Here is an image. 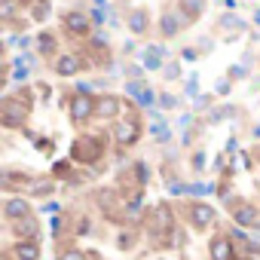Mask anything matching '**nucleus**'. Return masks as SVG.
Wrapping results in <instances>:
<instances>
[{"instance_id": "39448f33", "label": "nucleus", "mask_w": 260, "mask_h": 260, "mask_svg": "<svg viewBox=\"0 0 260 260\" xmlns=\"http://www.w3.org/2000/svg\"><path fill=\"white\" fill-rule=\"evenodd\" d=\"M190 220H193V226H196V230H205V226L214 220V208H211V205H205V202H196V205L190 208Z\"/></svg>"}, {"instance_id": "a878e982", "label": "nucleus", "mask_w": 260, "mask_h": 260, "mask_svg": "<svg viewBox=\"0 0 260 260\" xmlns=\"http://www.w3.org/2000/svg\"><path fill=\"white\" fill-rule=\"evenodd\" d=\"M132 242H135L132 233H122V236H119V248H132Z\"/></svg>"}, {"instance_id": "cd10ccee", "label": "nucleus", "mask_w": 260, "mask_h": 260, "mask_svg": "<svg viewBox=\"0 0 260 260\" xmlns=\"http://www.w3.org/2000/svg\"><path fill=\"white\" fill-rule=\"evenodd\" d=\"M162 107H178V98H172V95H162V101H159Z\"/></svg>"}, {"instance_id": "9d476101", "label": "nucleus", "mask_w": 260, "mask_h": 260, "mask_svg": "<svg viewBox=\"0 0 260 260\" xmlns=\"http://www.w3.org/2000/svg\"><path fill=\"white\" fill-rule=\"evenodd\" d=\"M205 10V0H181V13H184V22H193L199 19Z\"/></svg>"}, {"instance_id": "0eeeda50", "label": "nucleus", "mask_w": 260, "mask_h": 260, "mask_svg": "<svg viewBox=\"0 0 260 260\" xmlns=\"http://www.w3.org/2000/svg\"><path fill=\"white\" fill-rule=\"evenodd\" d=\"M211 260H233V242L223 239V236H217L211 242Z\"/></svg>"}, {"instance_id": "2eb2a0df", "label": "nucleus", "mask_w": 260, "mask_h": 260, "mask_svg": "<svg viewBox=\"0 0 260 260\" xmlns=\"http://www.w3.org/2000/svg\"><path fill=\"white\" fill-rule=\"evenodd\" d=\"M153 230H156V233H159V230H172V214H169L166 205H156V208H153Z\"/></svg>"}, {"instance_id": "6ab92c4d", "label": "nucleus", "mask_w": 260, "mask_h": 260, "mask_svg": "<svg viewBox=\"0 0 260 260\" xmlns=\"http://www.w3.org/2000/svg\"><path fill=\"white\" fill-rule=\"evenodd\" d=\"M0 16L10 22V19L16 16V0H4V4H0Z\"/></svg>"}, {"instance_id": "1a4fd4ad", "label": "nucleus", "mask_w": 260, "mask_h": 260, "mask_svg": "<svg viewBox=\"0 0 260 260\" xmlns=\"http://www.w3.org/2000/svg\"><path fill=\"white\" fill-rule=\"evenodd\" d=\"M147 25H150L147 10H132V16H128V28H132V34H144Z\"/></svg>"}, {"instance_id": "f3484780", "label": "nucleus", "mask_w": 260, "mask_h": 260, "mask_svg": "<svg viewBox=\"0 0 260 260\" xmlns=\"http://www.w3.org/2000/svg\"><path fill=\"white\" fill-rule=\"evenodd\" d=\"M16 233H19V236H28V239L34 242V236H37V220H31V217L16 220Z\"/></svg>"}, {"instance_id": "2f4dec72", "label": "nucleus", "mask_w": 260, "mask_h": 260, "mask_svg": "<svg viewBox=\"0 0 260 260\" xmlns=\"http://www.w3.org/2000/svg\"><path fill=\"white\" fill-rule=\"evenodd\" d=\"M257 22H260V13H257Z\"/></svg>"}, {"instance_id": "aec40b11", "label": "nucleus", "mask_w": 260, "mask_h": 260, "mask_svg": "<svg viewBox=\"0 0 260 260\" xmlns=\"http://www.w3.org/2000/svg\"><path fill=\"white\" fill-rule=\"evenodd\" d=\"M52 49H55V37H52V34H40V52L49 55Z\"/></svg>"}, {"instance_id": "c756f323", "label": "nucleus", "mask_w": 260, "mask_h": 260, "mask_svg": "<svg viewBox=\"0 0 260 260\" xmlns=\"http://www.w3.org/2000/svg\"><path fill=\"white\" fill-rule=\"evenodd\" d=\"M230 77H233V80H239V77H245V71H242L239 64H233V68H230Z\"/></svg>"}, {"instance_id": "393cba45", "label": "nucleus", "mask_w": 260, "mask_h": 260, "mask_svg": "<svg viewBox=\"0 0 260 260\" xmlns=\"http://www.w3.org/2000/svg\"><path fill=\"white\" fill-rule=\"evenodd\" d=\"M153 98H156V95H153V89H150V86H147V89H144V92H141V98H138V101H141V104H144V107H147V104H153Z\"/></svg>"}, {"instance_id": "a211bd4d", "label": "nucleus", "mask_w": 260, "mask_h": 260, "mask_svg": "<svg viewBox=\"0 0 260 260\" xmlns=\"http://www.w3.org/2000/svg\"><path fill=\"white\" fill-rule=\"evenodd\" d=\"M144 64H147L150 71H156V68L162 64V49H159V46H150V49L144 52Z\"/></svg>"}, {"instance_id": "20e7f679", "label": "nucleus", "mask_w": 260, "mask_h": 260, "mask_svg": "<svg viewBox=\"0 0 260 260\" xmlns=\"http://www.w3.org/2000/svg\"><path fill=\"white\" fill-rule=\"evenodd\" d=\"M138 138H141V122L138 119H122V122H116V141L122 147L135 144Z\"/></svg>"}, {"instance_id": "412c9836", "label": "nucleus", "mask_w": 260, "mask_h": 260, "mask_svg": "<svg viewBox=\"0 0 260 260\" xmlns=\"http://www.w3.org/2000/svg\"><path fill=\"white\" fill-rule=\"evenodd\" d=\"M220 25L230 28V31H239V28H242V22H239L236 16H220Z\"/></svg>"}, {"instance_id": "bb28decb", "label": "nucleus", "mask_w": 260, "mask_h": 260, "mask_svg": "<svg viewBox=\"0 0 260 260\" xmlns=\"http://www.w3.org/2000/svg\"><path fill=\"white\" fill-rule=\"evenodd\" d=\"M166 77H169V80H178V77H181V68H178V64H169V68H166Z\"/></svg>"}, {"instance_id": "f8f14e48", "label": "nucleus", "mask_w": 260, "mask_h": 260, "mask_svg": "<svg viewBox=\"0 0 260 260\" xmlns=\"http://www.w3.org/2000/svg\"><path fill=\"white\" fill-rule=\"evenodd\" d=\"M4 211H7L10 220H25V217H28V202H25V199H10Z\"/></svg>"}, {"instance_id": "423d86ee", "label": "nucleus", "mask_w": 260, "mask_h": 260, "mask_svg": "<svg viewBox=\"0 0 260 260\" xmlns=\"http://www.w3.org/2000/svg\"><path fill=\"white\" fill-rule=\"evenodd\" d=\"M95 113H98L101 119L116 116V113H119V98H116V95H101L98 104H95Z\"/></svg>"}, {"instance_id": "f257e3e1", "label": "nucleus", "mask_w": 260, "mask_h": 260, "mask_svg": "<svg viewBox=\"0 0 260 260\" xmlns=\"http://www.w3.org/2000/svg\"><path fill=\"white\" fill-rule=\"evenodd\" d=\"M28 110H31V101H28V92H19V95H10V98L4 101V125H10V128H16V125H22V122H25V116H28Z\"/></svg>"}, {"instance_id": "4468645a", "label": "nucleus", "mask_w": 260, "mask_h": 260, "mask_svg": "<svg viewBox=\"0 0 260 260\" xmlns=\"http://www.w3.org/2000/svg\"><path fill=\"white\" fill-rule=\"evenodd\" d=\"M80 71V61L74 58V55H61L58 61H55V74H61V77H74Z\"/></svg>"}, {"instance_id": "7c9ffc66", "label": "nucleus", "mask_w": 260, "mask_h": 260, "mask_svg": "<svg viewBox=\"0 0 260 260\" xmlns=\"http://www.w3.org/2000/svg\"><path fill=\"white\" fill-rule=\"evenodd\" d=\"M95 4H104V0H95Z\"/></svg>"}, {"instance_id": "6e6552de", "label": "nucleus", "mask_w": 260, "mask_h": 260, "mask_svg": "<svg viewBox=\"0 0 260 260\" xmlns=\"http://www.w3.org/2000/svg\"><path fill=\"white\" fill-rule=\"evenodd\" d=\"M181 28H184V25H181V19H178L172 10H166V13H162V28H159V31H162V37H175V34H181Z\"/></svg>"}, {"instance_id": "5701e85b", "label": "nucleus", "mask_w": 260, "mask_h": 260, "mask_svg": "<svg viewBox=\"0 0 260 260\" xmlns=\"http://www.w3.org/2000/svg\"><path fill=\"white\" fill-rule=\"evenodd\" d=\"M37 196H46V193H52V184L49 181H34V187H31Z\"/></svg>"}, {"instance_id": "7ed1b4c3", "label": "nucleus", "mask_w": 260, "mask_h": 260, "mask_svg": "<svg viewBox=\"0 0 260 260\" xmlns=\"http://www.w3.org/2000/svg\"><path fill=\"white\" fill-rule=\"evenodd\" d=\"M95 104H98V98H92V95H74L71 98V119L74 122H86L92 113H95Z\"/></svg>"}, {"instance_id": "ddd939ff", "label": "nucleus", "mask_w": 260, "mask_h": 260, "mask_svg": "<svg viewBox=\"0 0 260 260\" xmlns=\"http://www.w3.org/2000/svg\"><path fill=\"white\" fill-rule=\"evenodd\" d=\"M257 220H260V214H257L254 205H239V208H236V223H242V226H254Z\"/></svg>"}, {"instance_id": "dca6fc26", "label": "nucleus", "mask_w": 260, "mask_h": 260, "mask_svg": "<svg viewBox=\"0 0 260 260\" xmlns=\"http://www.w3.org/2000/svg\"><path fill=\"white\" fill-rule=\"evenodd\" d=\"M16 257H19V260H37V257H40L37 242H25V239H22V242L16 245Z\"/></svg>"}, {"instance_id": "9b49d317", "label": "nucleus", "mask_w": 260, "mask_h": 260, "mask_svg": "<svg viewBox=\"0 0 260 260\" xmlns=\"http://www.w3.org/2000/svg\"><path fill=\"white\" fill-rule=\"evenodd\" d=\"M64 25H68L71 34H86V31H89V22H86L83 13H68V16H64Z\"/></svg>"}, {"instance_id": "c85d7f7f", "label": "nucleus", "mask_w": 260, "mask_h": 260, "mask_svg": "<svg viewBox=\"0 0 260 260\" xmlns=\"http://www.w3.org/2000/svg\"><path fill=\"white\" fill-rule=\"evenodd\" d=\"M43 16H46V4H37L34 7V19H43Z\"/></svg>"}, {"instance_id": "4be33fe9", "label": "nucleus", "mask_w": 260, "mask_h": 260, "mask_svg": "<svg viewBox=\"0 0 260 260\" xmlns=\"http://www.w3.org/2000/svg\"><path fill=\"white\" fill-rule=\"evenodd\" d=\"M248 162H251V159H248L245 153H233V169H236V172H242V169H248Z\"/></svg>"}, {"instance_id": "b1692460", "label": "nucleus", "mask_w": 260, "mask_h": 260, "mask_svg": "<svg viewBox=\"0 0 260 260\" xmlns=\"http://www.w3.org/2000/svg\"><path fill=\"white\" fill-rule=\"evenodd\" d=\"M58 260H86V257H83V251L68 248V251H61V257H58Z\"/></svg>"}, {"instance_id": "f03ea898", "label": "nucleus", "mask_w": 260, "mask_h": 260, "mask_svg": "<svg viewBox=\"0 0 260 260\" xmlns=\"http://www.w3.org/2000/svg\"><path fill=\"white\" fill-rule=\"evenodd\" d=\"M71 156H74L77 162H95V159L101 156V138H92V135L77 138L74 147H71Z\"/></svg>"}]
</instances>
